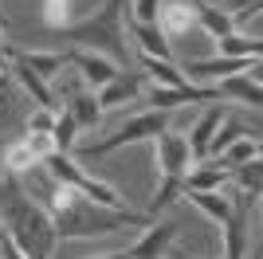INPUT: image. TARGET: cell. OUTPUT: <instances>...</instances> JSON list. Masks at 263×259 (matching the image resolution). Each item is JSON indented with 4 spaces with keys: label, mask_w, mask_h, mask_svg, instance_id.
I'll use <instances>...</instances> for the list:
<instances>
[{
    "label": "cell",
    "mask_w": 263,
    "mask_h": 259,
    "mask_svg": "<svg viewBox=\"0 0 263 259\" xmlns=\"http://www.w3.org/2000/svg\"><path fill=\"white\" fill-rule=\"evenodd\" d=\"M40 208L51 220L55 239H90V236H110V232H122V228H149L154 216L130 212V208H102L95 200H87L83 193L67 189V184L51 181L44 173V184H40Z\"/></svg>",
    "instance_id": "obj_1"
},
{
    "label": "cell",
    "mask_w": 263,
    "mask_h": 259,
    "mask_svg": "<svg viewBox=\"0 0 263 259\" xmlns=\"http://www.w3.org/2000/svg\"><path fill=\"white\" fill-rule=\"evenodd\" d=\"M0 224L28 259H51V248H55L51 220L35 200L20 196L16 177H0Z\"/></svg>",
    "instance_id": "obj_2"
},
{
    "label": "cell",
    "mask_w": 263,
    "mask_h": 259,
    "mask_svg": "<svg viewBox=\"0 0 263 259\" xmlns=\"http://www.w3.org/2000/svg\"><path fill=\"white\" fill-rule=\"evenodd\" d=\"M122 4L126 0H106L95 16H83L79 24H71L67 32H59L71 47L83 51H99L114 63H130V35L122 32Z\"/></svg>",
    "instance_id": "obj_3"
},
{
    "label": "cell",
    "mask_w": 263,
    "mask_h": 259,
    "mask_svg": "<svg viewBox=\"0 0 263 259\" xmlns=\"http://www.w3.org/2000/svg\"><path fill=\"white\" fill-rule=\"evenodd\" d=\"M157 165H161V189H157L154 205L145 216H157L165 212L169 205L181 200V184H185V173L193 169V153H189V141L181 134H169L165 130L161 138H157Z\"/></svg>",
    "instance_id": "obj_4"
},
{
    "label": "cell",
    "mask_w": 263,
    "mask_h": 259,
    "mask_svg": "<svg viewBox=\"0 0 263 259\" xmlns=\"http://www.w3.org/2000/svg\"><path fill=\"white\" fill-rule=\"evenodd\" d=\"M40 169L51 177V181H59V184H67V189H75V193H83L87 200H95V205H102V208H114V212H122L126 208V200H122L114 189H110L106 181H95L90 173H83L79 169V161L71 157V153H59V150H51L40 161Z\"/></svg>",
    "instance_id": "obj_5"
},
{
    "label": "cell",
    "mask_w": 263,
    "mask_h": 259,
    "mask_svg": "<svg viewBox=\"0 0 263 259\" xmlns=\"http://www.w3.org/2000/svg\"><path fill=\"white\" fill-rule=\"evenodd\" d=\"M165 130H169V114H165V110H145V114H134V118L126 122L118 134H110V138L87 145V157H106V153L122 150V145H134V141H157Z\"/></svg>",
    "instance_id": "obj_6"
},
{
    "label": "cell",
    "mask_w": 263,
    "mask_h": 259,
    "mask_svg": "<svg viewBox=\"0 0 263 259\" xmlns=\"http://www.w3.org/2000/svg\"><path fill=\"white\" fill-rule=\"evenodd\" d=\"M142 98L149 102V110H165V114H173L177 106H193V102H220V90H216V83H212V86H200V83L157 86L154 83Z\"/></svg>",
    "instance_id": "obj_7"
},
{
    "label": "cell",
    "mask_w": 263,
    "mask_h": 259,
    "mask_svg": "<svg viewBox=\"0 0 263 259\" xmlns=\"http://www.w3.org/2000/svg\"><path fill=\"white\" fill-rule=\"evenodd\" d=\"M255 200L232 193V212L224 220V259H248V208Z\"/></svg>",
    "instance_id": "obj_8"
},
{
    "label": "cell",
    "mask_w": 263,
    "mask_h": 259,
    "mask_svg": "<svg viewBox=\"0 0 263 259\" xmlns=\"http://www.w3.org/2000/svg\"><path fill=\"white\" fill-rule=\"evenodd\" d=\"M142 95H145V71H118L102 90H95L102 110L126 106V102H134V98H142Z\"/></svg>",
    "instance_id": "obj_9"
},
{
    "label": "cell",
    "mask_w": 263,
    "mask_h": 259,
    "mask_svg": "<svg viewBox=\"0 0 263 259\" xmlns=\"http://www.w3.org/2000/svg\"><path fill=\"white\" fill-rule=\"evenodd\" d=\"M67 63L79 67V75H83V83H87L90 90H102L110 79L118 75V63H114V59H106V55H99V51H83V47H67Z\"/></svg>",
    "instance_id": "obj_10"
},
{
    "label": "cell",
    "mask_w": 263,
    "mask_h": 259,
    "mask_svg": "<svg viewBox=\"0 0 263 259\" xmlns=\"http://www.w3.org/2000/svg\"><path fill=\"white\" fill-rule=\"evenodd\" d=\"M157 32L169 40V35H189L197 32V0H169V4H161L157 8Z\"/></svg>",
    "instance_id": "obj_11"
},
{
    "label": "cell",
    "mask_w": 263,
    "mask_h": 259,
    "mask_svg": "<svg viewBox=\"0 0 263 259\" xmlns=\"http://www.w3.org/2000/svg\"><path fill=\"white\" fill-rule=\"evenodd\" d=\"M220 98H236V102H243V106L259 110L263 106V86H259V63H252L248 71H240V75H228L216 83Z\"/></svg>",
    "instance_id": "obj_12"
},
{
    "label": "cell",
    "mask_w": 263,
    "mask_h": 259,
    "mask_svg": "<svg viewBox=\"0 0 263 259\" xmlns=\"http://www.w3.org/2000/svg\"><path fill=\"white\" fill-rule=\"evenodd\" d=\"M228 118V106L224 102H209L204 106V114L197 118V126L189 130V153H193V161H204L209 157V141H212V134L220 130V122Z\"/></svg>",
    "instance_id": "obj_13"
},
{
    "label": "cell",
    "mask_w": 263,
    "mask_h": 259,
    "mask_svg": "<svg viewBox=\"0 0 263 259\" xmlns=\"http://www.w3.org/2000/svg\"><path fill=\"white\" fill-rule=\"evenodd\" d=\"M173 239H177V224H149L142 236L130 244V255L134 259H161Z\"/></svg>",
    "instance_id": "obj_14"
},
{
    "label": "cell",
    "mask_w": 263,
    "mask_h": 259,
    "mask_svg": "<svg viewBox=\"0 0 263 259\" xmlns=\"http://www.w3.org/2000/svg\"><path fill=\"white\" fill-rule=\"evenodd\" d=\"M8 59H16V63H24V67H32L44 83H47V79H55V75L67 67V51H20V47H8Z\"/></svg>",
    "instance_id": "obj_15"
},
{
    "label": "cell",
    "mask_w": 263,
    "mask_h": 259,
    "mask_svg": "<svg viewBox=\"0 0 263 259\" xmlns=\"http://www.w3.org/2000/svg\"><path fill=\"white\" fill-rule=\"evenodd\" d=\"M8 71L16 75V83L28 90V98H35V106H40V110H51V114L59 110V102H55V95H51V86L35 75L32 67H24V63H16V59H8Z\"/></svg>",
    "instance_id": "obj_16"
},
{
    "label": "cell",
    "mask_w": 263,
    "mask_h": 259,
    "mask_svg": "<svg viewBox=\"0 0 263 259\" xmlns=\"http://www.w3.org/2000/svg\"><path fill=\"white\" fill-rule=\"evenodd\" d=\"M130 43L138 47V55H149V59H173V51H169V40H165L161 32H157V24H134L130 20Z\"/></svg>",
    "instance_id": "obj_17"
},
{
    "label": "cell",
    "mask_w": 263,
    "mask_h": 259,
    "mask_svg": "<svg viewBox=\"0 0 263 259\" xmlns=\"http://www.w3.org/2000/svg\"><path fill=\"white\" fill-rule=\"evenodd\" d=\"M232 193H236V189H232V184H224L220 193H193V189H185L181 196H185L189 205H197L209 220L224 224V220H228V212H232Z\"/></svg>",
    "instance_id": "obj_18"
},
{
    "label": "cell",
    "mask_w": 263,
    "mask_h": 259,
    "mask_svg": "<svg viewBox=\"0 0 263 259\" xmlns=\"http://www.w3.org/2000/svg\"><path fill=\"white\" fill-rule=\"evenodd\" d=\"M224 184H232V169H220V165H209V169H189L181 193L193 189V193H220Z\"/></svg>",
    "instance_id": "obj_19"
},
{
    "label": "cell",
    "mask_w": 263,
    "mask_h": 259,
    "mask_svg": "<svg viewBox=\"0 0 263 259\" xmlns=\"http://www.w3.org/2000/svg\"><path fill=\"white\" fill-rule=\"evenodd\" d=\"M67 110L75 114L79 130H95L102 122V106H99V98H95V90H75V95L67 98Z\"/></svg>",
    "instance_id": "obj_20"
},
{
    "label": "cell",
    "mask_w": 263,
    "mask_h": 259,
    "mask_svg": "<svg viewBox=\"0 0 263 259\" xmlns=\"http://www.w3.org/2000/svg\"><path fill=\"white\" fill-rule=\"evenodd\" d=\"M40 20H44V28H51V32H67V28L79 24L83 16L75 12V0H44Z\"/></svg>",
    "instance_id": "obj_21"
},
{
    "label": "cell",
    "mask_w": 263,
    "mask_h": 259,
    "mask_svg": "<svg viewBox=\"0 0 263 259\" xmlns=\"http://www.w3.org/2000/svg\"><path fill=\"white\" fill-rule=\"evenodd\" d=\"M35 165H40V157L32 153V145H28V138L12 141L8 150H4V177H24V173H32Z\"/></svg>",
    "instance_id": "obj_22"
},
{
    "label": "cell",
    "mask_w": 263,
    "mask_h": 259,
    "mask_svg": "<svg viewBox=\"0 0 263 259\" xmlns=\"http://www.w3.org/2000/svg\"><path fill=\"white\" fill-rule=\"evenodd\" d=\"M255 157H259V138H255V134H243V138H236L228 150L216 157V165L220 169H236V165L255 161Z\"/></svg>",
    "instance_id": "obj_23"
},
{
    "label": "cell",
    "mask_w": 263,
    "mask_h": 259,
    "mask_svg": "<svg viewBox=\"0 0 263 259\" xmlns=\"http://www.w3.org/2000/svg\"><path fill=\"white\" fill-rule=\"evenodd\" d=\"M259 181H263L259 157H255V161H243V165H236V169H232V189H236V193H243V196H252V200H259Z\"/></svg>",
    "instance_id": "obj_24"
},
{
    "label": "cell",
    "mask_w": 263,
    "mask_h": 259,
    "mask_svg": "<svg viewBox=\"0 0 263 259\" xmlns=\"http://www.w3.org/2000/svg\"><path fill=\"white\" fill-rule=\"evenodd\" d=\"M197 24H200V32H209L212 40H224V35L236 32V28H232V16L212 8V4H197Z\"/></svg>",
    "instance_id": "obj_25"
},
{
    "label": "cell",
    "mask_w": 263,
    "mask_h": 259,
    "mask_svg": "<svg viewBox=\"0 0 263 259\" xmlns=\"http://www.w3.org/2000/svg\"><path fill=\"white\" fill-rule=\"evenodd\" d=\"M263 51V40H243V35H224V40H216V55H232V59H259Z\"/></svg>",
    "instance_id": "obj_26"
},
{
    "label": "cell",
    "mask_w": 263,
    "mask_h": 259,
    "mask_svg": "<svg viewBox=\"0 0 263 259\" xmlns=\"http://www.w3.org/2000/svg\"><path fill=\"white\" fill-rule=\"evenodd\" d=\"M75 134H79V122L71 110H55V126H51V141L59 153H71V145H75Z\"/></svg>",
    "instance_id": "obj_27"
},
{
    "label": "cell",
    "mask_w": 263,
    "mask_h": 259,
    "mask_svg": "<svg viewBox=\"0 0 263 259\" xmlns=\"http://www.w3.org/2000/svg\"><path fill=\"white\" fill-rule=\"evenodd\" d=\"M248 130H243V122H236V118H224L220 122V130L212 134V141H209V157H220V153L228 150L236 138H243Z\"/></svg>",
    "instance_id": "obj_28"
},
{
    "label": "cell",
    "mask_w": 263,
    "mask_h": 259,
    "mask_svg": "<svg viewBox=\"0 0 263 259\" xmlns=\"http://www.w3.org/2000/svg\"><path fill=\"white\" fill-rule=\"evenodd\" d=\"M157 8H161V0H134V24H154L157 20Z\"/></svg>",
    "instance_id": "obj_29"
},
{
    "label": "cell",
    "mask_w": 263,
    "mask_h": 259,
    "mask_svg": "<svg viewBox=\"0 0 263 259\" xmlns=\"http://www.w3.org/2000/svg\"><path fill=\"white\" fill-rule=\"evenodd\" d=\"M51 126H55V114L35 106V114L28 118V134H51Z\"/></svg>",
    "instance_id": "obj_30"
},
{
    "label": "cell",
    "mask_w": 263,
    "mask_h": 259,
    "mask_svg": "<svg viewBox=\"0 0 263 259\" xmlns=\"http://www.w3.org/2000/svg\"><path fill=\"white\" fill-rule=\"evenodd\" d=\"M0 259H28V255H24L20 248H16V239H12L8 232L0 236Z\"/></svg>",
    "instance_id": "obj_31"
},
{
    "label": "cell",
    "mask_w": 263,
    "mask_h": 259,
    "mask_svg": "<svg viewBox=\"0 0 263 259\" xmlns=\"http://www.w3.org/2000/svg\"><path fill=\"white\" fill-rule=\"evenodd\" d=\"M95 259H134V255H130V248H126V251H106V255H95Z\"/></svg>",
    "instance_id": "obj_32"
},
{
    "label": "cell",
    "mask_w": 263,
    "mask_h": 259,
    "mask_svg": "<svg viewBox=\"0 0 263 259\" xmlns=\"http://www.w3.org/2000/svg\"><path fill=\"white\" fill-rule=\"evenodd\" d=\"M8 110V90H0V114Z\"/></svg>",
    "instance_id": "obj_33"
},
{
    "label": "cell",
    "mask_w": 263,
    "mask_h": 259,
    "mask_svg": "<svg viewBox=\"0 0 263 259\" xmlns=\"http://www.w3.org/2000/svg\"><path fill=\"white\" fill-rule=\"evenodd\" d=\"M4 75H8V67H4V63H0V86H4Z\"/></svg>",
    "instance_id": "obj_34"
},
{
    "label": "cell",
    "mask_w": 263,
    "mask_h": 259,
    "mask_svg": "<svg viewBox=\"0 0 263 259\" xmlns=\"http://www.w3.org/2000/svg\"><path fill=\"white\" fill-rule=\"evenodd\" d=\"M0 236H4V224H0Z\"/></svg>",
    "instance_id": "obj_35"
}]
</instances>
